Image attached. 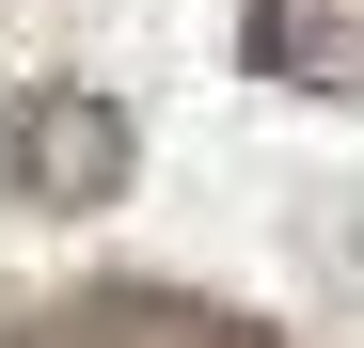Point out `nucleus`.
Listing matches in <instances>:
<instances>
[{
	"label": "nucleus",
	"instance_id": "obj_2",
	"mask_svg": "<svg viewBox=\"0 0 364 348\" xmlns=\"http://www.w3.org/2000/svg\"><path fill=\"white\" fill-rule=\"evenodd\" d=\"M127 174H143V127L95 80H32L16 111H0V190L16 206H111Z\"/></svg>",
	"mask_w": 364,
	"mask_h": 348
},
{
	"label": "nucleus",
	"instance_id": "obj_1",
	"mask_svg": "<svg viewBox=\"0 0 364 348\" xmlns=\"http://www.w3.org/2000/svg\"><path fill=\"white\" fill-rule=\"evenodd\" d=\"M0 348H301V332L191 301V285H32V301H0Z\"/></svg>",
	"mask_w": 364,
	"mask_h": 348
},
{
	"label": "nucleus",
	"instance_id": "obj_3",
	"mask_svg": "<svg viewBox=\"0 0 364 348\" xmlns=\"http://www.w3.org/2000/svg\"><path fill=\"white\" fill-rule=\"evenodd\" d=\"M237 64L285 95H364V0H237Z\"/></svg>",
	"mask_w": 364,
	"mask_h": 348
}]
</instances>
